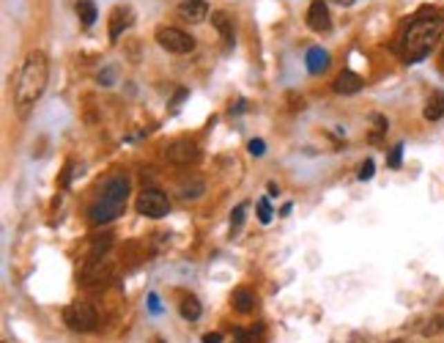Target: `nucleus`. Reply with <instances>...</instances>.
Listing matches in <instances>:
<instances>
[{
    "label": "nucleus",
    "instance_id": "f704fd0d",
    "mask_svg": "<svg viewBox=\"0 0 444 343\" xmlns=\"http://www.w3.org/2000/svg\"><path fill=\"white\" fill-rule=\"evenodd\" d=\"M395 343H400V341H395Z\"/></svg>",
    "mask_w": 444,
    "mask_h": 343
},
{
    "label": "nucleus",
    "instance_id": "412c9836",
    "mask_svg": "<svg viewBox=\"0 0 444 343\" xmlns=\"http://www.w3.org/2000/svg\"><path fill=\"white\" fill-rule=\"evenodd\" d=\"M400 162H403V143H398V146L389 151V157H387V165H389V168H400Z\"/></svg>",
    "mask_w": 444,
    "mask_h": 343
},
{
    "label": "nucleus",
    "instance_id": "7c9ffc66",
    "mask_svg": "<svg viewBox=\"0 0 444 343\" xmlns=\"http://www.w3.org/2000/svg\"><path fill=\"white\" fill-rule=\"evenodd\" d=\"M288 214H291V204H286L280 209V217H288Z\"/></svg>",
    "mask_w": 444,
    "mask_h": 343
},
{
    "label": "nucleus",
    "instance_id": "473e14b6",
    "mask_svg": "<svg viewBox=\"0 0 444 343\" xmlns=\"http://www.w3.org/2000/svg\"><path fill=\"white\" fill-rule=\"evenodd\" d=\"M151 343H165V341H162V338H154V341H151Z\"/></svg>",
    "mask_w": 444,
    "mask_h": 343
},
{
    "label": "nucleus",
    "instance_id": "f3484780",
    "mask_svg": "<svg viewBox=\"0 0 444 343\" xmlns=\"http://www.w3.org/2000/svg\"><path fill=\"white\" fill-rule=\"evenodd\" d=\"M74 11H77V17H80V22H82L85 28H91V25L96 22V17H99V11H96V3H93V0H77Z\"/></svg>",
    "mask_w": 444,
    "mask_h": 343
},
{
    "label": "nucleus",
    "instance_id": "5701e85b",
    "mask_svg": "<svg viewBox=\"0 0 444 343\" xmlns=\"http://www.w3.org/2000/svg\"><path fill=\"white\" fill-rule=\"evenodd\" d=\"M373 173H376V162H373V159H365L362 168H360V173H357V179H360V182H370Z\"/></svg>",
    "mask_w": 444,
    "mask_h": 343
},
{
    "label": "nucleus",
    "instance_id": "4be33fe9",
    "mask_svg": "<svg viewBox=\"0 0 444 343\" xmlns=\"http://www.w3.org/2000/svg\"><path fill=\"white\" fill-rule=\"evenodd\" d=\"M258 220H261L263 225H269V222H272V206H269L266 198H261V201H258Z\"/></svg>",
    "mask_w": 444,
    "mask_h": 343
},
{
    "label": "nucleus",
    "instance_id": "cd10ccee",
    "mask_svg": "<svg viewBox=\"0 0 444 343\" xmlns=\"http://www.w3.org/2000/svg\"><path fill=\"white\" fill-rule=\"evenodd\" d=\"M148 308H151V313H162V305H159L156 294H148Z\"/></svg>",
    "mask_w": 444,
    "mask_h": 343
},
{
    "label": "nucleus",
    "instance_id": "0eeeda50",
    "mask_svg": "<svg viewBox=\"0 0 444 343\" xmlns=\"http://www.w3.org/2000/svg\"><path fill=\"white\" fill-rule=\"evenodd\" d=\"M165 157H167V162L178 165V168H189V165H195L201 159V148L189 137H176L173 143H167Z\"/></svg>",
    "mask_w": 444,
    "mask_h": 343
},
{
    "label": "nucleus",
    "instance_id": "dca6fc26",
    "mask_svg": "<svg viewBox=\"0 0 444 343\" xmlns=\"http://www.w3.org/2000/svg\"><path fill=\"white\" fill-rule=\"evenodd\" d=\"M423 116H425V121H439V118H444V91H434V94H431Z\"/></svg>",
    "mask_w": 444,
    "mask_h": 343
},
{
    "label": "nucleus",
    "instance_id": "9b49d317",
    "mask_svg": "<svg viewBox=\"0 0 444 343\" xmlns=\"http://www.w3.org/2000/svg\"><path fill=\"white\" fill-rule=\"evenodd\" d=\"M178 14L187 22H203L209 17V3L206 0H178Z\"/></svg>",
    "mask_w": 444,
    "mask_h": 343
},
{
    "label": "nucleus",
    "instance_id": "c85d7f7f",
    "mask_svg": "<svg viewBox=\"0 0 444 343\" xmlns=\"http://www.w3.org/2000/svg\"><path fill=\"white\" fill-rule=\"evenodd\" d=\"M203 343H222V335L220 333H209V335H203Z\"/></svg>",
    "mask_w": 444,
    "mask_h": 343
},
{
    "label": "nucleus",
    "instance_id": "4468645a",
    "mask_svg": "<svg viewBox=\"0 0 444 343\" xmlns=\"http://www.w3.org/2000/svg\"><path fill=\"white\" fill-rule=\"evenodd\" d=\"M206 193V184H203V179L201 176H184L181 182H178V195L184 198V201H198L201 195Z\"/></svg>",
    "mask_w": 444,
    "mask_h": 343
},
{
    "label": "nucleus",
    "instance_id": "9d476101",
    "mask_svg": "<svg viewBox=\"0 0 444 343\" xmlns=\"http://www.w3.org/2000/svg\"><path fill=\"white\" fill-rule=\"evenodd\" d=\"M332 88H335V94H340V96H354V94H360V91L365 88V80H362L357 71L343 69V71L337 74V80L332 82Z\"/></svg>",
    "mask_w": 444,
    "mask_h": 343
},
{
    "label": "nucleus",
    "instance_id": "bb28decb",
    "mask_svg": "<svg viewBox=\"0 0 444 343\" xmlns=\"http://www.w3.org/2000/svg\"><path fill=\"white\" fill-rule=\"evenodd\" d=\"M72 176H74V162H66V168H64V179H61V184H64V187H69V184H72Z\"/></svg>",
    "mask_w": 444,
    "mask_h": 343
},
{
    "label": "nucleus",
    "instance_id": "a211bd4d",
    "mask_svg": "<svg viewBox=\"0 0 444 343\" xmlns=\"http://www.w3.org/2000/svg\"><path fill=\"white\" fill-rule=\"evenodd\" d=\"M233 308H236L239 313H252V310H255V297H252L247 288H236V294H233Z\"/></svg>",
    "mask_w": 444,
    "mask_h": 343
},
{
    "label": "nucleus",
    "instance_id": "2eb2a0df",
    "mask_svg": "<svg viewBox=\"0 0 444 343\" xmlns=\"http://www.w3.org/2000/svg\"><path fill=\"white\" fill-rule=\"evenodd\" d=\"M304 67L310 74H321L329 69V53L324 47H310L307 55H304Z\"/></svg>",
    "mask_w": 444,
    "mask_h": 343
},
{
    "label": "nucleus",
    "instance_id": "b1692460",
    "mask_svg": "<svg viewBox=\"0 0 444 343\" xmlns=\"http://www.w3.org/2000/svg\"><path fill=\"white\" fill-rule=\"evenodd\" d=\"M247 148H250L252 157H263V154H266V143H263L261 137H252V140L247 143Z\"/></svg>",
    "mask_w": 444,
    "mask_h": 343
},
{
    "label": "nucleus",
    "instance_id": "2f4dec72",
    "mask_svg": "<svg viewBox=\"0 0 444 343\" xmlns=\"http://www.w3.org/2000/svg\"><path fill=\"white\" fill-rule=\"evenodd\" d=\"M277 193H280V190H277V184H269V195H272V198H277Z\"/></svg>",
    "mask_w": 444,
    "mask_h": 343
},
{
    "label": "nucleus",
    "instance_id": "7ed1b4c3",
    "mask_svg": "<svg viewBox=\"0 0 444 343\" xmlns=\"http://www.w3.org/2000/svg\"><path fill=\"white\" fill-rule=\"evenodd\" d=\"M129 201V179L127 176H113L104 182L102 193L96 195V201L88 206V220L91 225H107L113 220H118L127 209Z\"/></svg>",
    "mask_w": 444,
    "mask_h": 343
},
{
    "label": "nucleus",
    "instance_id": "20e7f679",
    "mask_svg": "<svg viewBox=\"0 0 444 343\" xmlns=\"http://www.w3.org/2000/svg\"><path fill=\"white\" fill-rule=\"evenodd\" d=\"M154 39H156V44H159L162 50H167V53H173V55H187V53L195 50V39H192L187 30L176 28V25H159L156 33H154Z\"/></svg>",
    "mask_w": 444,
    "mask_h": 343
},
{
    "label": "nucleus",
    "instance_id": "1a4fd4ad",
    "mask_svg": "<svg viewBox=\"0 0 444 343\" xmlns=\"http://www.w3.org/2000/svg\"><path fill=\"white\" fill-rule=\"evenodd\" d=\"M307 28L315 33H329L332 30V17L326 0H313L307 8Z\"/></svg>",
    "mask_w": 444,
    "mask_h": 343
},
{
    "label": "nucleus",
    "instance_id": "f8f14e48",
    "mask_svg": "<svg viewBox=\"0 0 444 343\" xmlns=\"http://www.w3.org/2000/svg\"><path fill=\"white\" fill-rule=\"evenodd\" d=\"M212 25L217 28V33H220V39L225 42V47H228V50H233V44H236L233 19H230L225 11H214V14H212Z\"/></svg>",
    "mask_w": 444,
    "mask_h": 343
},
{
    "label": "nucleus",
    "instance_id": "c756f323",
    "mask_svg": "<svg viewBox=\"0 0 444 343\" xmlns=\"http://www.w3.org/2000/svg\"><path fill=\"white\" fill-rule=\"evenodd\" d=\"M184 96H187V91H184V88H181V91H176V99H173V105H176V107H178V105H181V99H184Z\"/></svg>",
    "mask_w": 444,
    "mask_h": 343
},
{
    "label": "nucleus",
    "instance_id": "a878e982",
    "mask_svg": "<svg viewBox=\"0 0 444 343\" xmlns=\"http://www.w3.org/2000/svg\"><path fill=\"white\" fill-rule=\"evenodd\" d=\"M113 80H115V71L113 69H104V71H99V85H113Z\"/></svg>",
    "mask_w": 444,
    "mask_h": 343
},
{
    "label": "nucleus",
    "instance_id": "72a5a7b5",
    "mask_svg": "<svg viewBox=\"0 0 444 343\" xmlns=\"http://www.w3.org/2000/svg\"><path fill=\"white\" fill-rule=\"evenodd\" d=\"M335 3H351V0H335Z\"/></svg>",
    "mask_w": 444,
    "mask_h": 343
},
{
    "label": "nucleus",
    "instance_id": "f257e3e1",
    "mask_svg": "<svg viewBox=\"0 0 444 343\" xmlns=\"http://www.w3.org/2000/svg\"><path fill=\"white\" fill-rule=\"evenodd\" d=\"M442 25L444 19L439 17V11H431V8H423L411 22L409 28L403 30L400 36V44H398V55L403 64H420L431 55V50L436 47L439 36H442Z\"/></svg>",
    "mask_w": 444,
    "mask_h": 343
},
{
    "label": "nucleus",
    "instance_id": "f03ea898",
    "mask_svg": "<svg viewBox=\"0 0 444 343\" xmlns=\"http://www.w3.org/2000/svg\"><path fill=\"white\" fill-rule=\"evenodd\" d=\"M47 80H50V58L41 50L28 53V58L22 61V69H19L17 85H14V107L19 116H28L30 107L41 99Z\"/></svg>",
    "mask_w": 444,
    "mask_h": 343
},
{
    "label": "nucleus",
    "instance_id": "6ab92c4d",
    "mask_svg": "<svg viewBox=\"0 0 444 343\" xmlns=\"http://www.w3.org/2000/svg\"><path fill=\"white\" fill-rule=\"evenodd\" d=\"M201 313H203L201 302H198L195 297H184V302H181V316H184L187 322H198V319H201Z\"/></svg>",
    "mask_w": 444,
    "mask_h": 343
},
{
    "label": "nucleus",
    "instance_id": "6e6552de",
    "mask_svg": "<svg viewBox=\"0 0 444 343\" xmlns=\"http://www.w3.org/2000/svg\"><path fill=\"white\" fill-rule=\"evenodd\" d=\"M107 22H110V25H107V36H110V42L115 44V42L121 39V33L132 28V22H135V11H132L129 6H115V8L110 11Z\"/></svg>",
    "mask_w": 444,
    "mask_h": 343
},
{
    "label": "nucleus",
    "instance_id": "aec40b11",
    "mask_svg": "<svg viewBox=\"0 0 444 343\" xmlns=\"http://www.w3.org/2000/svg\"><path fill=\"white\" fill-rule=\"evenodd\" d=\"M244 217H247V204H239L230 211V236H236L244 225Z\"/></svg>",
    "mask_w": 444,
    "mask_h": 343
},
{
    "label": "nucleus",
    "instance_id": "423d86ee",
    "mask_svg": "<svg viewBox=\"0 0 444 343\" xmlns=\"http://www.w3.org/2000/svg\"><path fill=\"white\" fill-rule=\"evenodd\" d=\"M135 209H138V214H143V217L162 220V217H167V211H170V201H167V195H165L162 190L148 187V190H143V193L138 195Z\"/></svg>",
    "mask_w": 444,
    "mask_h": 343
},
{
    "label": "nucleus",
    "instance_id": "39448f33",
    "mask_svg": "<svg viewBox=\"0 0 444 343\" xmlns=\"http://www.w3.org/2000/svg\"><path fill=\"white\" fill-rule=\"evenodd\" d=\"M64 322H66V327L74 330V333H93V330L99 327V316H96L93 305H91V302H82V299L72 302V305L64 310Z\"/></svg>",
    "mask_w": 444,
    "mask_h": 343
},
{
    "label": "nucleus",
    "instance_id": "393cba45",
    "mask_svg": "<svg viewBox=\"0 0 444 343\" xmlns=\"http://www.w3.org/2000/svg\"><path fill=\"white\" fill-rule=\"evenodd\" d=\"M230 343H255V333L236 330V333H233V341H230Z\"/></svg>",
    "mask_w": 444,
    "mask_h": 343
},
{
    "label": "nucleus",
    "instance_id": "ddd939ff",
    "mask_svg": "<svg viewBox=\"0 0 444 343\" xmlns=\"http://www.w3.org/2000/svg\"><path fill=\"white\" fill-rule=\"evenodd\" d=\"M107 274H110V258H104V256H91L88 264H85V270H82V280H85V283H96V280H102V277H107Z\"/></svg>",
    "mask_w": 444,
    "mask_h": 343
}]
</instances>
